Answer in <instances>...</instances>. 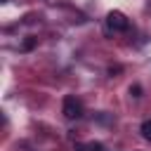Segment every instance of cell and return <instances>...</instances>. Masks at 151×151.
Returning a JSON list of instances; mask_svg holds the SVG:
<instances>
[{"label":"cell","mask_w":151,"mask_h":151,"mask_svg":"<svg viewBox=\"0 0 151 151\" xmlns=\"http://www.w3.org/2000/svg\"><path fill=\"white\" fill-rule=\"evenodd\" d=\"M61 111L68 120H78L83 116V101L76 97V94H66L64 97V104H61Z\"/></svg>","instance_id":"6da1fadb"},{"label":"cell","mask_w":151,"mask_h":151,"mask_svg":"<svg viewBox=\"0 0 151 151\" xmlns=\"http://www.w3.org/2000/svg\"><path fill=\"white\" fill-rule=\"evenodd\" d=\"M106 26L111 28V31H127V26H130V21H127V17L123 14V12H109V17H106Z\"/></svg>","instance_id":"7a4b0ae2"},{"label":"cell","mask_w":151,"mask_h":151,"mask_svg":"<svg viewBox=\"0 0 151 151\" xmlns=\"http://www.w3.org/2000/svg\"><path fill=\"white\" fill-rule=\"evenodd\" d=\"M76 151H104V144H99V142H87V144H76Z\"/></svg>","instance_id":"3957f363"},{"label":"cell","mask_w":151,"mask_h":151,"mask_svg":"<svg viewBox=\"0 0 151 151\" xmlns=\"http://www.w3.org/2000/svg\"><path fill=\"white\" fill-rule=\"evenodd\" d=\"M139 132H142V137H144L146 142H151V118L142 123V127H139Z\"/></svg>","instance_id":"277c9868"},{"label":"cell","mask_w":151,"mask_h":151,"mask_svg":"<svg viewBox=\"0 0 151 151\" xmlns=\"http://www.w3.org/2000/svg\"><path fill=\"white\" fill-rule=\"evenodd\" d=\"M130 94H132V97H142V87H139V85H132V87H130Z\"/></svg>","instance_id":"5b68a950"},{"label":"cell","mask_w":151,"mask_h":151,"mask_svg":"<svg viewBox=\"0 0 151 151\" xmlns=\"http://www.w3.org/2000/svg\"><path fill=\"white\" fill-rule=\"evenodd\" d=\"M33 45H35V38H28V40H26V42H24V50H31V47H33Z\"/></svg>","instance_id":"8992f818"}]
</instances>
